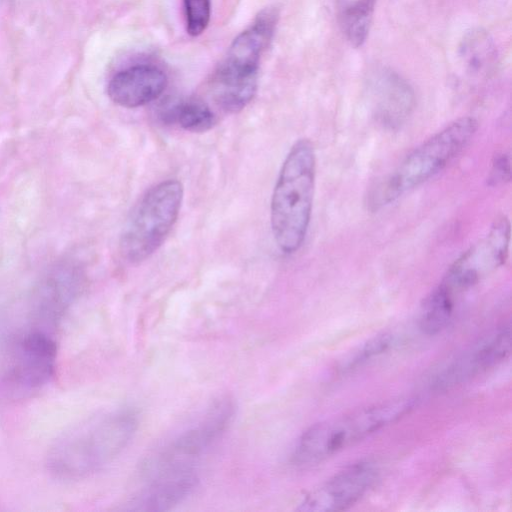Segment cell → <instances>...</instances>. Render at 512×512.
<instances>
[{
	"instance_id": "6da1fadb",
	"label": "cell",
	"mask_w": 512,
	"mask_h": 512,
	"mask_svg": "<svg viewBox=\"0 0 512 512\" xmlns=\"http://www.w3.org/2000/svg\"><path fill=\"white\" fill-rule=\"evenodd\" d=\"M138 427L130 409L104 413L62 432L51 444L46 466L63 481L87 478L110 464L132 440Z\"/></svg>"
},
{
	"instance_id": "7a4b0ae2",
	"label": "cell",
	"mask_w": 512,
	"mask_h": 512,
	"mask_svg": "<svg viewBox=\"0 0 512 512\" xmlns=\"http://www.w3.org/2000/svg\"><path fill=\"white\" fill-rule=\"evenodd\" d=\"M316 178V154L309 139L297 140L287 153L272 193L270 222L284 254L302 246L310 224Z\"/></svg>"
},
{
	"instance_id": "3957f363",
	"label": "cell",
	"mask_w": 512,
	"mask_h": 512,
	"mask_svg": "<svg viewBox=\"0 0 512 512\" xmlns=\"http://www.w3.org/2000/svg\"><path fill=\"white\" fill-rule=\"evenodd\" d=\"M477 128L476 119L465 116L425 140L369 190L367 207L371 211L385 207L440 173L466 147Z\"/></svg>"
},
{
	"instance_id": "277c9868",
	"label": "cell",
	"mask_w": 512,
	"mask_h": 512,
	"mask_svg": "<svg viewBox=\"0 0 512 512\" xmlns=\"http://www.w3.org/2000/svg\"><path fill=\"white\" fill-rule=\"evenodd\" d=\"M416 404L411 397L380 402L321 421L298 439L291 460L295 465H312L396 422Z\"/></svg>"
},
{
	"instance_id": "5b68a950",
	"label": "cell",
	"mask_w": 512,
	"mask_h": 512,
	"mask_svg": "<svg viewBox=\"0 0 512 512\" xmlns=\"http://www.w3.org/2000/svg\"><path fill=\"white\" fill-rule=\"evenodd\" d=\"M183 193L180 181L168 179L141 197L120 236V253L127 262L140 263L163 244L178 218Z\"/></svg>"
},
{
	"instance_id": "8992f818",
	"label": "cell",
	"mask_w": 512,
	"mask_h": 512,
	"mask_svg": "<svg viewBox=\"0 0 512 512\" xmlns=\"http://www.w3.org/2000/svg\"><path fill=\"white\" fill-rule=\"evenodd\" d=\"M236 406L230 397L215 400L203 417L193 426L181 432L162 451L149 457L142 472L150 476L159 472L192 467L225 433L231 425Z\"/></svg>"
},
{
	"instance_id": "52a82bcc",
	"label": "cell",
	"mask_w": 512,
	"mask_h": 512,
	"mask_svg": "<svg viewBox=\"0 0 512 512\" xmlns=\"http://www.w3.org/2000/svg\"><path fill=\"white\" fill-rule=\"evenodd\" d=\"M57 352L56 342L48 332L34 329L25 334L0 379V394L17 400L39 392L55 374Z\"/></svg>"
},
{
	"instance_id": "ba28073f",
	"label": "cell",
	"mask_w": 512,
	"mask_h": 512,
	"mask_svg": "<svg viewBox=\"0 0 512 512\" xmlns=\"http://www.w3.org/2000/svg\"><path fill=\"white\" fill-rule=\"evenodd\" d=\"M509 243L510 223L505 216H501L482 238L453 262L441 283L455 294L474 286L506 262Z\"/></svg>"
},
{
	"instance_id": "9c48e42d",
	"label": "cell",
	"mask_w": 512,
	"mask_h": 512,
	"mask_svg": "<svg viewBox=\"0 0 512 512\" xmlns=\"http://www.w3.org/2000/svg\"><path fill=\"white\" fill-rule=\"evenodd\" d=\"M84 274L76 263L55 264L37 284L32 296V320L38 330L54 328L80 295Z\"/></svg>"
},
{
	"instance_id": "30bf717a",
	"label": "cell",
	"mask_w": 512,
	"mask_h": 512,
	"mask_svg": "<svg viewBox=\"0 0 512 512\" xmlns=\"http://www.w3.org/2000/svg\"><path fill=\"white\" fill-rule=\"evenodd\" d=\"M377 474L375 465L369 461L351 464L311 490L297 509L313 512L346 510L366 494Z\"/></svg>"
},
{
	"instance_id": "8fae6325",
	"label": "cell",
	"mask_w": 512,
	"mask_h": 512,
	"mask_svg": "<svg viewBox=\"0 0 512 512\" xmlns=\"http://www.w3.org/2000/svg\"><path fill=\"white\" fill-rule=\"evenodd\" d=\"M510 326L482 337L447 364L435 377L433 387L447 390L503 362L510 354Z\"/></svg>"
},
{
	"instance_id": "7c38bea8",
	"label": "cell",
	"mask_w": 512,
	"mask_h": 512,
	"mask_svg": "<svg viewBox=\"0 0 512 512\" xmlns=\"http://www.w3.org/2000/svg\"><path fill=\"white\" fill-rule=\"evenodd\" d=\"M366 91L372 114L385 129L400 128L415 107V94L410 84L399 74L387 68L371 72Z\"/></svg>"
},
{
	"instance_id": "4fadbf2b",
	"label": "cell",
	"mask_w": 512,
	"mask_h": 512,
	"mask_svg": "<svg viewBox=\"0 0 512 512\" xmlns=\"http://www.w3.org/2000/svg\"><path fill=\"white\" fill-rule=\"evenodd\" d=\"M278 17L275 7L261 10L253 23L234 39L216 73L237 77L258 76L261 55L272 40Z\"/></svg>"
},
{
	"instance_id": "5bb4252c",
	"label": "cell",
	"mask_w": 512,
	"mask_h": 512,
	"mask_svg": "<svg viewBox=\"0 0 512 512\" xmlns=\"http://www.w3.org/2000/svg\"><path fill=\"white\" fill-rule=\"evenodd\" d=\"M149 485L128 502L129 511H167L184 501L195 489L193 467L172 469L149 477Z\"/></svg>"
},
{
	"instance_id": "9a60e30c",
	"label": "cell",
	"mask_w": 512,
	"mask_h": 512,
	"mask_svg": "<svg viewBox=\"0 0 512 512\" xmlns=\"http://www.w3.org/2000/svg\"><path fill=\"white\" fill-rule=\"evenodd\" d=\"M167 81L164 71L154 65H134L113 75L107 94L119 106L136 108L159 98Z\"/></svg>"
},
{
	"instance_id": "2e32d148",
	"label": "cell",
	"mask_w": 512,
	"mask_h": 512,
	"mask_svg": "<svg viewBox=\"0 0 512 512\" xmlns=\"http://www.w3.org/2000/svg\"><path fill=\"white\" fill-rule=\"evenodd\" d=\"M458 55L463 68L471 76L487 78L497 68L496 45L491 35L483 28H472L463 35Z\"/></svg>"
},
{
	"instance_id": "e0dca14e",
	"label": "cell",
	"mask_w": 512,
	"mask_h": 512,
	"mask_svg": "<svg viewBox=\"0 0 512 512\" xmlns=\"http://www.w3.org/2000/svg\"><path fill=\"white\" fill-rule=\"evenodd\" d=\"M158 116L165 124L194 133L206 132L217 122L209 105L193 97L166 101L159 107Z\"/></svg>"
},
{
	"instance_id": "ac0fdd59",
	"label": "cell",
	"mask_w": 512,
	"mask_h": 512,
	"mask_svg": "<svg viewBox=\"0 0 512 512\" xmlns=\"http://www.w3.org/2000/svg\"><path fill=\"white\" fill-rule=\"evenodd\" d=\"M258 76L236 77L215 74L213 97L224 111L236 113L245 108L257 91Z\"/></svg>"
},
{
	"instance_id": "d6986e66",
	"label": "cell",
	"mask_w": 512,
	"mask_h": 512,
	"mask_svg": "<svg viewBox=\"0 0 512 512\" xmlns=\"http://www.w3.org/2000/svg\"><path fill=\"white\" fill-rule=\"evenodd\" d=\"M376 0H342L338 21L347 41L354 47L361 46L369 33Z\"/></svg>"
},
{
	"instance_id": "ffe728a7",
	"label": "cell",
	"mask_w": 512,
	"mask_h": 512,
	"mask_svg": "<svg viewBox=\"0 0 512 512\" xmlns=\"http://www.w3.org/2000/svg\"><path fill=\"white\" fill-rule=\"evenodd\" d=\"M455 296L440 282L426 297L420 317V328L425 334L436 335L446 328L453 315Z\"/></svg>"
},
{
	"instance_id": "44dd1931",
	"label": "cell",
	"mask_w": 512,
	"mask_h": 512,
	"mask_svg": "<svg viewBox=\"0 0 512 512\" xmlns=\"http://www.w3.org/2000/svg\"><path fill=\"white\" fill-rule=\"evenodd\" d=\"M393 342L390 335L383 334L375 336L360 346L356 351L349 354L341 363L340 370H352L368 360L376 357L389 349Z\"/></svg>"
},
{
	"instance_id": "7402d4cb",
	"label": "cell",
	"mask_w": 512,
	"mask_h": 512,
	"mask_svg": "<svg viewBox=\"0 0 512 512\" xmlns=\"http://www.w3.org/2000/svg\"><path fill=\"white\" fill-rule=\"evenodd\" d=\"M187 32L198 36L204 32L210 21V0H184Z\"/></svg>"
},
{
	"instance_id": "603a6c76",
	"label": "cell",
	"mask_w": 512,
	"mask_h": 512,
	"mask_svg": "<svg viewBox=\"0 0 512 512\" xmlns=\"http://www.w3.org/2000/svg\"><path fill=\"white\" fill-rule=\"evenodd\" d=\"M510 180V155L506 152L497 153L493 159L488 181L498 185Z\"/></svg>"
}]
</instances>
